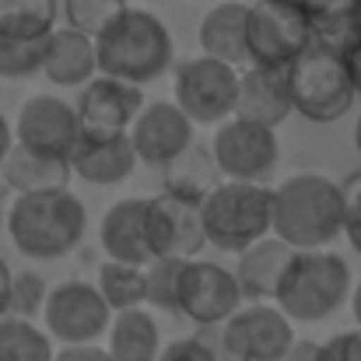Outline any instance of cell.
Listing matches in <instances>:
<instances>
[{
    "instance_id": "cell-44",
    "label": "cell",
    "mask_w": 361,
    "mask_h": 361,
    "mask_svg": "<svg viewBox=\"0 0 361 361\" xmlns=\"http://www.w3.org/2000/svg\"><path fill=\"white\" fill-rule=\"evenodd\" d=\"M0 225H4V207H0Z\"/></svg>"
},
{
    "instance_id": "cell-27",
    "label": "cell",
    "mask_w": 361,
    "mask_h": 361,
    "mask_svg": "<svg viewBox=\"0 0 361 361\" xmlns=\"http://www.w3.org/2000/svg\"><path fill=\"white\" fill-rule=\"evenodd\" d=\"M302 11L309 14L316 35L337 46L361 28V0H302Z\"/></svg>"
},
{
    "instance_id": "cell-31",
    "label": "cell",
    "mask_w": 361,
    "mask_h": 361,
    "mask_svg": "<svg viewBox=\"0 0 361 361\" xmlns=\"http://www.w3.org/2000/svg\"><path fill=\"white\" fill-rule=\"evenodd\" d=\"M186 259H151L147 263V305L161 312H179V277Z\"/></svg>"
},
{
    "instance_id": "cell-34",
    "label": "cell",
    "mask_w": 361,
    "mask_h": 361,
    "mask_svg": "<svg viewBox=\"0 0 361 361\" xmlns=\"http://www.w3.org/2000/svg\"><path fill=\"white\" fill-rule=\"evenodd\" d=\"M46 298H49V288L39 274L32 270H18L14 281H11V305H7V316H18V319H35L42 309H46Z\"/></svg>"
},
{
    "instance_id": "cell-18",
    "label": "cell",
    "mask_w": 361,
    "mask_h": 361,
    "mask_svg": "<svg viewBox=\"0 0 361 361\" xmlns=\"http://www.w3.org/2000/svg\"><path fill=\"white\" fill-rule=\"evenodd\" d=\"M42 74H46L56 88H85V85L99 74V46H95V35L78 32V28H71V25L53 28V32L46 35Z\"/></svg>"
},
{
    "instance_id": "cell-30",
    "label": "cell",
    "mask_w": 361,
    "mask_h": 361,
    "mask_svg": "<svg viewBox=\"0 0 361 361\" xmlns=\"http://www.w3.org/2000/svg\"><path fill=\"white\" fill-rule=\"evenodd\" d=\"M46 60V39H18L0 32V78L4 81H25L42 74Z\"/></svg>"
},
{
    "instance_id": "cell-29",
    "label": "cell",
    "mask_w": 361,
    "mask_h": 361,
    "mask_svg": "<svg viewBox=\"0 0 361 361\" xmlns=\"http://www.w3.org/2000/svg\"><path fill=\"white\" fill-rule=\"evenodd\" d=\"M218 176H221V169L214 161V151H204V147L190 144V151L169 165V190L207 197L218 186Z\"/></svg>"
},
{
    "instance_id": "cell-1",
    "label": "cell",
    "mask_w": 361,
    "mask_h": 361,
    "mask_svg": "<svg viewBox=\"0 0 361 361\" xmlns=\"http://www.w3.org/2000/svg\"><path fill=\"white\" fill-rule=\"evenodd\" d=\"M274 235L295 249H323L344 235V186L319 172L274 186Z\"/></svg>"
},
{
    "instance_id": "cell-16",
    "label": "cell",
    "mask_w": 361,
    "mask_h": 361,
    "mask_svg": "<svg viewBox=\"0 0 361 361\" xmlns=\"http://www.w3.org/2000/svg\"><path fill=\"white\" fill-rule=\"evenodd\" d=\"M14 133L21 144H28L35 151L71 158V151L81 140V120L71 102H63L56 95H32V99H25V106L14 120Z\"/></svg>"
},
{
    "instance_id": "cell-10",
    "label": "cell",
    "mask_w": 361,
    "mask_h": 361,
    "mask_svg": "<svg viewBox=\"0 0 361 361\" xmlns=\"http://www.w3.org/2000/svg\"><path fill=\"white\" fill-rule=\"evenodd\" d=\"M116 312L99 291V284L88 281H63L49 291L42 323L53 341L60 344H95L109 334Z\"/></svg>"
},
{
    "instance_id": "cell-36",
    "label": "cell",
    "mask_w": 361,
    "mask_h": 361,
    "mask_svg": "<svg viewBox=\"0 0 361 361\" xmlns=\"http://www.w3.org/2000/svg\"><path fill=\"white\" fill-rule=\"evenodd\" d=\"M316 361H361V326L351 334H337L326 344H319Z\"/></svg>"
},
{
    "instance_id": "cell-8",
    "label": "cell",
    "mask_w": 361,
    "mask_h": 361,
    "mask_svg": "<svg viewBox=\"0 0 361 361\" xmlns=\"http://www.w3.org/2000/svg\"><path fill=\"white\" fill-rule=\"evenodd\" d=\"M312 39H316V28L298 4H288V0L249 4V63L288 67Z\"/></svg>"
},
{
    "instance_id": "cell-24",
    "label": "cell",
    "mask_w": 361,
    "mask_h": 361,
    "mask_svg": "<svg viewBox=\"0 0 361 361\" xmlns=\"http://www.w3.org/2000/svg\"><path fill=\"white\" fill-rule=\"evenodd\" d=\"M109 355L113 361H158L161 358V334L147 309H126L116 312L109 326Z\"/></svg>"
},
{
    "instance_id": "cell-28",
    "label": "cell",
    "mask_w": 361,
    "mask_h": 361,
    "mask_svg": "<svg viewBox=\"0 0 361 361\" xmlns=\"http://www.w3.org/2000/svg\"><path fill=\"white\" fill-rule=\"evenodd\" d=\"M0 361H56L49 334H42L32 319L4 316L0 319Z\"/></svg>"
},
{
    "instance_id": "cell-3",
    "label": "cell",
    "mask_w": 361,
    "mask_h": 361,
    "mask_svg": "<svg viewBox=\"0 0 361 361\" xmlns=\"http://www.w3.org/2000/svg\"><path fill=\"white\" fill-rule=\"evenodd\" d=\"M99 74L151 85L172 67V35L165 21L144 7H123L95 35Z\"/></svg>"
},
{
    "instance_id": "cell-23",
    "label": "cell",
    "mask_w": 361,
    "mask_h": 361,
    "mask_svg": "<svg viewBox=\"0 0 361 361\" xmlns=\"http://www.w3.org/2000/svg\"><path fill=\"white\" fill-rule=\"evenodd\" d=\"M197 42L207 56H218L235 67L249 63V4H214L197 28Z\"/></svg>"
},
{
    "instance_id": "cell-6",
    "label": "cell",
    "mask_w": 361,
    "mask_h": 361,
    "mask_svg": "<svg viewBox=\"0 0 361 361\" xmlns=\"http://www.w3.org/2000/svg\"><path fill=\"white\" fill-rule=\"evenodd\" d=\"M207 242L221 252H242L252 242L274 235V190L263 183L221 179L204 197Z\"/></svg>"
},
{
    "instance_id": "cell-15",
    "label": "cell",
    "mask_w": 361,
    "mask_h": 361,
    "mask_svg": "<svg viewBox=\"0 0 361 361\" xmlns=\"http://www.w3.org/2000/svg\"><path fill=\"white\" fill-rule=\"evenodd\" d=\"M193 126L197 123L183 113L179 102H147L140 109L137 123L130 126V140L137 147L140 165L151 169H169L176 158H183L193 144Z\"/></svg>"
},
{
    "instance_id": "cell-32",
    "label": "cell",
    "mask_w": 361,
    "mask_h": 361,
    "mask_svg": "<svg viewBox=\"0 0 361 361\" xmlns=\"http://www.w3.org/2000/svg\"><path fill=\"white\" fill-rule=\"evenodd\" d=\"M158 361H228L221 344V326H204L197 337L172 341L169 348H161Z\"/></svg>"
},
{
    "instance_id": "cell-39",
    "label": "cell",
    "mask_w": 361,
    "mask_h": 361,
    "mask_svg": "<svg viewBox=\"0 0 361 361\" xmlns=\"http://www.w3.org/2000/svg\"><path fill=\"white\" fill-rule=\"evenodd\" d=\"M18 144V133H14V123H7V116L0 113V169H4V161H7V154H11V147Z\"/></svg>"
},
{
    "instance_id": "cell-4",
    "label": "cell",
    "mask_w": 361,
    "mask_h": 361,
    "mask_svg": "<svg viewBox=\"0 0 361 361\" xmlns=\"http://www.w3.org/2000/svg\"><path fill=\"white\" fill-rule=\"evenodd\" d=\"M288 85L295 99V113L309 123L344 120L358 99L344 49L319 35L288 63Z\"/></svg>"
},
{
    "instance_id": "cell-21",
    "label": "cell",
    "mask_w": 361,
    "mask_h": 361,
    "mask_svg": "<svg viewBox=\"0 0 361 361\" xmlns=\"http://www.w3.org/2000/svg\"><path fill=\"white\" fill-rule=\"evenodd\" d=\"M4 183L14 193H49V190H71L74 165L63 154H46L28 144H14L4 161Z\"/></svg>"
},
{
    "instance_id": "cell-9",
    "label": "cell",
    "mask_w": 361,
    "mask_h": 361,
    "mask_svg": "<svg viewBox=\"0 0 361 361\" xmlns=\"http://www.w3.org/2000/svg\"><path fill=\"white\" fill-rule=\"evenodd\" d=\"M147 242L154 259H193L207 242L204 197L169 190L147 200Z\"/></svg>"
},
{
    "instance_id": "cell-5",
    "label": "cell",
    "mask_w": 361,
    "mask_h": 361,
    "mask_svg": "<svg viewBox=\"0 0 361 361\" xmlns=\"http://www.w3.org/2000/svg\"><path fill=\"white\" fill-rule=\"evenodd\" d=\"M348 298L351 267L344 263V256L330 249H298L277 291V305L295 323H319L334 316Z\"/></svg>"
},
{
    "instance_id": "cell-11",
    "label": "cell",
    "mask_w": 361,
    "mask_h": 361,
    "mask_svg": "<svg viewBox=\"0 0 361 361\" xmlns=\"http://www.w3.org/2000/svg\"><path fill=\"white\" fill-rule=\"evenodd\" d=\"M291 316L281 305L252 302L221 326V344L228 361H284L295 351Z\"/></svg>"
},
{
    "instance_id": "cell-12",
    "label": "cell",
    "mask_w": 361,
    "mask_h": 361,
    "mask_svg": "<svg viewBox=\"0 0 361 361\" xmlns=\"http://www.w3.org/2000/svg\"><path fill=\"white\" fill-rule=\"evenodd\" d=\"M245 295L235 270L214 259H186L179 277V312L197 326H225L242 309Z\"/></svg>"
},
{
    "instance_id": "cell-37",
    "label": "cell",
    "mask_w": 361,
    "mask_h": 361,
    "mask_svg": "<svg viewBox=\"0 0 361 361\" xmlns=\"http://www.w3.org/2000/svg\"><path fill=\"white\" fill-rule=\"evenodd\" d=\"M56 361H113V355L109 348H99V344H63Z\"/></svg>"
},
{
    "instance_id": "cell-25",
    "label": "cell",
    "mask_w": 361,
    "mask_h": 361,
    "mask_svg": "<svg viewBox=\"0 0 361 361\" xmlns=\"http://www.w3.org/2000/svg\"><path fill=\"white\" fill-rule=\"evenodd\" d=\"M99 291L106 295V302L113 305V312L126 309H140L147 298V267L140 263H120V259H106L99 267Z\"/></svg>"
},
{
    "instance_id": "cell-17",
    "label": "cell",
    "mask_w": 361,
    "mask_h": 361,
    "mask_svg": "<svg viewBox=\"0 0 361 361\" xmlns=\"http://www.w3.org/2000/svg\"><path fill=\"white\" fill-rule=\"evenodd\" d=\"M291 113H295V99H291V85H288V67L249 63V71H242L239 81L235 116L277 130Z\"/></svg>"
},
{
    "instance_id": "cell-26",
    "label": "cell",
    "mask_w": 361,
    "mask_h": 361,
    "mask_svg": "<svg viewBox=\"0 0 361 361\" xmlns=\"http://www.w3.org/2000/svg\"><path fill=\"white\" fill-rule=\"evenodd\" d=\"M60 0H0V32L18 39H46L56 28Z\"/></svg>"
},
{
    "instance_id": "cell-14",
    "label": "cell",
    "mask_w": 361,
    "mask_h": 361,
    "mask_svg": "<svg viewBox=\"0 0 361 361\" xmlns=\"http://www.w3.org/2000/svg\"><path fill=\"white\" fill-rule=\"evenodd\" d=\"M78 120H81V137L88 140H113L130 133V126L137 123L140 109H144V92L140 85L133 81H123V78H92L78 102Z\"/></svg>"
},
{
    "instance_id": "cell-22",
    "label": "cell",
    "mask_w": 361,
    "mask_h": 361,
    "mask_svg": "<svg viewBox=\"0 0 361 361\" xmlns=\"http://www.w3.org/2000/svg\"><path fill=\"white\" fill-rule=\"evenodd\" d=\"M71 165H74V176L92 186H116L123 179H130V172L140 165V158H137L130 133L113 137V140L81 137L78 147L71 151Z\"/></svg>"
},
{
    "instance_id": "cell-35",
    "label": "cell",
    "mask_w": 361,
    "mask_h": 361,
    "mask_svg": "<svg viewBox=\"0 0 361 361\" xmlns=\"http://www.w3.org/2000/svg\"><path fill=\"white\" fill-rule=\"evenodd\" d=\"M341 186H344V235L361 252V172H351Z\"/></svg>"
},
{
    "instance_id": "cell-40",
    "label": "cell",
    "mask_w": 361,
    "mask_h": 361,
    "mask_svg": "<svg viewBox=\"0 0 361 361\" xmlns=\"http://www.w3.org/2000/svg\"><path fill=\"white\" fill-rule=\"evenodd\" d=\"M11 281H14V270L0 259V319L7 316V305H11Z\"/></svg>"
},
{
    "instance_id": "cell-42",
    "label": "cell",
    "mask_w": 361,
    "mask_h": 361,
    "mask_svg": "<svg viewBox=\"0 0 361 361\" xmlns=\"http://www.w3.org/2000/svg\"><path fill=\"white\" fill-rule=\"evenodd\" d=\"M355 147H358V154H361V116H358V123H355Z\"/></svg>"
},
{
    "instance_id": "cell-7",
    "label": "cell",
    "mask_w": 361,
    "mask_h": 361,
    "mask_svg": "<svg viewBox=\"0 0 361 361\" xmlns=\"http://www.w3.org/2000/svg\"><path fill=\"white\" fill-rule=\"evenodd\" d=\"M239 81L242 74L235 63L200 53L176 63V102L193 123H225L228 116H235Z\"/></svg>"
},
{
    "instance_id": "cell-41",
    "label": "cell",
    "mask_w": 361,
    "mask_h": 361,
    "mask_svg": "<svg viewBox=\"0 0 361 361\" xmlns=\"http://www.w3.org/2000/svg\"><path fill=\"white\" fill-rule=\"evenodd\" d=\"M351 316H355V323L361 326V281H358V288L351 291Z\"/></svg>"
},
{
    "instance_id": "cell-43",
    "label": "cell",
    "mask_w": 361,
    "mask_h": 361,
    "mask_svg": "<svg viewBox=\"0 0 361 361\" xmlns=\"http://www.w3.org/2000/svg\"><path fill=\"white\" fill-rule=\"evenodd\" d=\"M288 4H298V7H302V0H288Z\"/></svg>"
},
{
    "instance_id": "cell-13",
    "label": "cell",
    "mask_w": 361,
    "mask_h": 361,
    "mask_svg": "<svg viewBox=\"0 0 361 361\" xmlns=\"http://www.w3.org/2000/svg\"><path fill=\"white\" fill-rule=\"evenodd\" d=\"M214 161L221 169V179L235 183H267L270 172L277 169V137L270 126L242 116H228L218 123L214 133Z\"/></svg>"
},
{
    "instance_id": "cell-33",
    "label": "cell",
    "mask_w": 361,
    "mask_h": 361,
    "mask_svg": "<svg viewBox=\"0 0 361 361\" xmlns=\"http://www.w3.org/2000/svg\"><path fill=\"white\" fill-rule=\"evenodd\" d=\"M123 7H126V0H63V18L71 28L99 35Z\"/></svg>"
},
{
    "instance_id": "cell-38",
    "label": "cell",
    "mask_w": 361,
    "mask_h": 361,
    "mask_svg": "<svg viewBox=\"0 0 361 361\" xmlns=\"http://www.w3.org/2000/svg\"><path fill=\"white\" fill-rule=\"evenodd\" d=\"M344 49V56H348V67H351V78H355V88H358L361 95V28L341 46Z\"/></svg>"
},
{
    "instance_id": "cell-2",
    "label": "cell",
    "mask_w": 361,
    "mask_h": 361,
    "mask_svg": "<svg viewBox=\"0 0 361 361\" xmlns=\"http://www.w3.org/2000/svg\"><path fill=\"white\" fill-rule=\"evenodd\" d=\"M88 214L85 204L71 190H49V193H18L7 211V232L21 256L53 263L78 249L85 239Z\"/></svg>"
},
{
    "instance_id": "cell-19",
    "label": "cell",
    "mask_w": 361,
    "mask_h": 361,
    "mask_svg": "<svg viewBox=\"0 0 361 361\" xmlns=\"http://www.w3.org/2000/svg\"><path fill=\"white\" fill-rule=\"evenodd\" d=\"M295 245L281 239V235H267V239L252 242L249 249L239 252L235 263V277L242 284L245 302H277V291L284 284V274L295 259Z\"/></svg>"
},
{
    "instance_id": "cell-20",
    "label": "cell",
    "mask_w": 361,
    "mask_h": 361,
    "mask_svg": "<svg viewBox=\"0 0 361 361\" xmlns=\"http://www.w3.org/2000/svg\"><path fill=\"white\" fill-rule=\"evenodd\" d=\"M99 242H102V249H106V259L147 267V263L154 259L151 242H147V200H144V197L116 200V204L102 214Z\"/></svg>"
}]
</instances>
